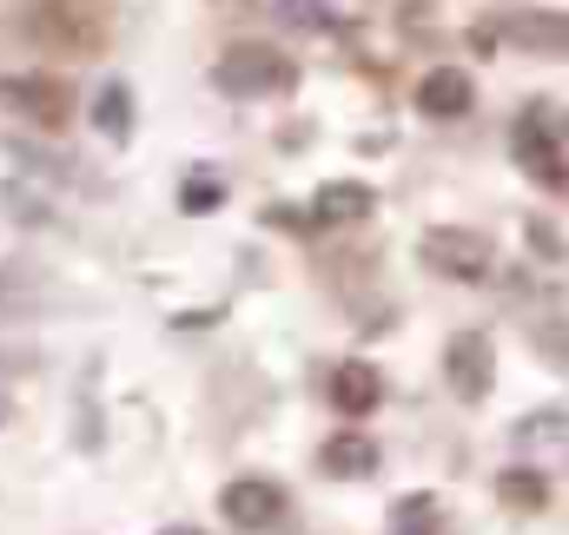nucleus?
Listing matches in <instances>:
<instances>
[{"instance_id": "obj_1", "label": "nucleus", "mask_w": 569, "mask_h": 535, "mask_svg": "<svg viewBox=\"0 0 569 535\" xmlns=\"http://www.w3.org/2000/svg\"><path fill=\"white\" fill-rule=\"evenodd\" d=\"M219 93H232V100H259V93H279L291 87V67H284L279 47H266V40H239L226 60H219Z\"/></svg>"}, {"instance_id": "obj_2", "label": "nucleus", "mask_w": 569, "mask_h": 535, "mask_svg": "<svg viewBox=\"0 0 569 535\" xmlns=\"http://www.w3.org/2000/svg\"><path fill=\"white\" fill-rule=\"evenodd\" d=\"M0 107L20 113V120L40 127V133H60V127L73 120V93H67L60 80H47V73H13V80H0Z\"/></svg>"}, {"instance_id": "obj_3", "label": "nucleus", "mask_w": 569, "mask_h": 535, "mask_svg": "<svg viewBox=\"0 0 569 535\" xmlns=\"http://www.w3.org/2000/svg\"><path fill=\"white\" fill-rule=\"evenodd\" d=\"M490 239H477V232H457V225H443V232H430L425 239V265L443 271V277H463V284H477V277H490Z\"/></svg>"}, {"instance_id": "obj_4", "label": "nucleus", "mask_w": 569, "mask_h": 535, "mask_svg": "<svg viewBox=\"0 0 569 535\" xmlns=\"http://www.w3.org/2000/svg\"><path fill=\"white\" fill-rule=\"evenodd\" d=\"M219 516L239 523V529H272V523L284 516V489L266 483V476H239V483L219 489Z\"/></svg>"}, {"instance_id": "obj_5", "label": "nucleus", "mask_w": 569, "mask_h": 535, "mask_svg": "<svg viewBox=\"0 0 569 535\" xmlns=\"http://www.w3.org/2000/svg\"><path fill=\"white\" fill-rule=\"evenodd\" d=\"M33 33L47 47H60V53H87L100 40V20L80 13V7H67V0H47V7H33Z\"/></svg>"}, {"instance_id": "obj_6", "label": "nucleus", "mask_w": 569, "mask_h": 535, "mask_svg": "<svg viewBox=\"0 0 569 535\" xmlns=\"http://www.w3.org/2000/svg\"><path fill=\"white\" fill-rule=\"evenodd\" d=\"M331 403H338V416H371V410L385 403V377H378V364H365V357L338 364V371H331Z\"/></svg>"}, {"instance_id": "obj_7", "label": "nucleus", "mask_w": 569, "mask_h": 535, "mask_svg": "<svg viewBox=\"0 0 569 535\" xmlns=\"http://www.w3.org/2000/svg\"><path fill=\"white\" fill-rule=\"evenodd\" d=\"M470 100H477V87H470V73H457V67H437L425 87H418V107H425L430 120H463Z\"/></svg>"}, {"instance_id": "obj_8", "label": "nucleus", "mask_w": 569, "mask_h": 535, "mask_svg": "<svg viewBox=\"0 0 569 535\" xmlns=\"http://www.w3.org/2000/svg\"><path fill=\"white\" fill-rule=\"evenodd\" d=\"M443 364H450L457 397H483V391H490V351H483V337H457V344L443 351Z\"/></svg>"}, {"instance_id": "obj_9", "label": "nucleus", "mask_w": 569, "mask_h": 535, "mask_svg": "<svg viewBox=\"0 0 569 535\" xmlns=\"http://www.w3.org/2000/svg\"><path fill=\"white\" fill-rule=\"evenodd\" d=\"M325 470H331V476H371V470H378V443L345 430V436L325 443Z\"/></svg>"}, {"instance_id": "obj_10", "label": "nucleus", "mask_w": 569, "mask_h": 535, "mask_svg": "<svg viewBox=\"0 0 569 535\" xmlns=\"http://www.w3.org/2000/svg\"><path fill=\"white\" fill-rule=\"evenodd\" d=\"M365 212H371V185H351V179H345V185H325V192H318V219H325V225H351V219H365Z\"/></svg>"}, {"instance_id": "obj_11", "label": "nucleus", "mask_w": 569, "mask_h": 535, "mask_svg": "<svg viewBox=\"0 0 569 535\" xmlns=\"http://www.w3.org/2000/svg\"><path fill=\"white\" fill-rule=\"evenodd\" d=\"M93 120H100V133H107V139L133 133V100H127V87H107V93H100V107H93Z\"/></svg>"}, {"instance_id": "obj_12", "label": "nucleus", "mask_w": 569, "mask_h": 535, "mask_svg": "<svg viewBox=\"0 0 569 535\" xmlns=\"http://www.w3.org/2000/svg\"><path fill=\"white\" fill-rule=\"evenodd\" d=\"M279 13L291 27H305V33H325L338 13H331V0H279Z\"/></svg>"}, {"instance_id": "obj_13", "label": "nucleus", "mask_w": 569, "mask_h": 535, "mask_svg": "<svg viewBox=\"0 0 569 535\" xmlns=\"http://www.w3.org/2000/svg\"><path fill=\"white\" fill-rule=\"evenodd\" d=\"M510 33H517V40H530V47H563V53H569V20H517Z\"/></svg>"}, {"instance_id": "obj_14", "label": "nucleus", "mask_w": 569, "mask_h": 535, "mask_svg": "<svg viewBox=\"0 0 569 535\" xmlns=\"http://www.w3.org/2000/svg\"><path fill=\"white\" fill-rule=\"evenodd\" d=\"M212 199H219L212 179H192V185H186V212H212Z\"/></svg>"}, {"instance_id": "obj_15", "label": "nucleus", "mask_w": 569, "mask_h": 535, "mask_svg": "<svg viewBox=\"0 0 569 535\" xmlns=\"http://www.w3.org/2000/svg\"><path fill=\"white\" fill-rule=\"evenodd\" d=\"M503 496H510V503H537L543 483H537V476H503Z\"/></svg>"}, {"instance_id": "obj_16", "label": "nucleus", "mask_w": 569, "mask_h": 535, "mask_svg": "<svg viewBox=\"0 0 569 535\" xmlns=\"http://www.w3.org/2000/svg\"><path fill=\"white\" fill-rule=\"evenodd\" d=\"M7 416H13V403H7V397H0V430H7Z\"/></svg>"}, {"instance_id": "obj_17", "label": "nucleus", "mask_w": 569, "mask_h": 535, "mask_svg": "<svg viewBox=\"0 0 569 535\" xmlns=\"http://www.w3.org/2000/svg\"><path fill=\"white\" fill-rule=\"evenodd\" d=\"M159 535H199V529H159Z\"/></svg>"}]
</instances>
